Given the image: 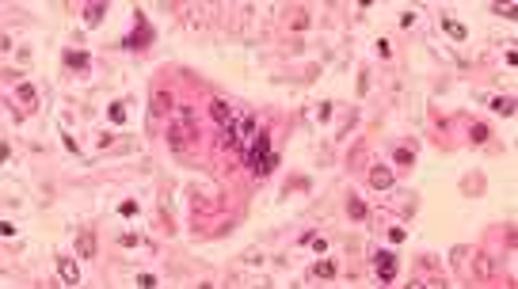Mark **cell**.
Instances as JSON below:
<instances>
[{
  "label": "cell",
  "instance_id": "obj_1",
  "mask_svg": "<svg viewBox=\"0 0 518 289\" xmlns=\"http://www.w3.org/2000/svg\"><path fill=\"white\" fill-rule=\"evenodd\" d=\"M244 153H248V164H251V171H255V175H271V171L278 168V153L271 149V141H267V133H263V129L251 137V144L244 149Z\"/></svg>",
  "mask_w": 518,
  "mask_h": 289
},
{
  "label": "cell",
  "instance_id": "obj_2",
  "mask_svg": "<svg viewBox=\"0 0 518 289\" xmlns=\"http://www.w3.org/2000/svg\"><path fill=\"white\" fill-rule=\"evenodd\" d=\"M255 133H259L255 118L244 114V118H233V122H225V126H221V144H225V149H248Z\"/></svg>",
  "mask_w": 518,
  "mask_h": 289
},
{
  "label": "cell",
  "instance_id": "obj_3",
  "mask_svg": "<svg viewBox=\"0 0 518 289\" xmlns=\"http://www.w3.org/2000/svg\"><path fill=\"white\" fill-rule=\"evenodd\" d=\"M195 137H199L195 111H187V107H183V111H179V122H175V126H168V141H172V149H187V141H195Z\"/></svg>",
  "mask_w": 518,
  "mask_h": 289
},
{
  "label": "cell",
  "instance_id": "obj_4",
  "mask_svg": "<svg viewBox=\"0 0 518 289\" xmlns=\"http://www.w3.org/2000/svg\"><path fill=\"white\" fill-rule=\"evenodd\" d=\"M373 270H377L381 281H393L397 278V255H393V251H377V255H373Z\"/></svg>",
  "mask_w": 518,
  "mask_h": 289
},
{
  "label": "cell",
  "instance_id": "obj_5",
  "mask_svg": "<svg viewBox=\"0 0 518 289\" xmlns=\"http://www.w3.org/2000/svg\"><path fill=\"white\" fill-rule=\"evenodd\" d=\"M134 23H138V27H134V34L126 38V46H130V50H134V46H149V42H153V31H149L145 16H138Z\"/></svg>",
  "mask_w": 518,
  "mask_h": 289
},
{
  "label": "cell",
  "instance_id": "obj_6",
  "mask_svg": "<svg viewBox=\"0 0 518 289\" xmlns=\"http://www.w3.org/2000/svg\"><path fill=\"white\" fill-rule=\"evenodd\" d=\"M57 274H61V281H80V266H77V259H57Z\"/></svg>",
  "mask_w": 518,
  "mask_h": 289
},
{
  "label": "cell",
  "instance_id": "obj_7",
  "mask_svg": "<svg viewBox=\"0 0 518 289\" xmlns=\"http://www.w3.org/2000/svg\"><path fill=\"white\" fill-rule=\"evenodd\" d=\"M370 187L373 190H388V187H393V171H388V168H373L370 171Z\"/></svg>",
  "mask_w": 518,
  "mask_h": 289
},
{
  "label": "cell",
  "instance_id": "obj_8",
  "mask_svg": "<svg viewBox=\"0 0 518 289\" xmlns=\"http://www.w3.org/2000/svg\"><path fill=\"white\" fill-rule=\"evenodd\" d=\"M210 111H214V118H217V122H221V126H225V122H233V111H229V103H221V99H214V107H210Z\"/></svg>",
  "mask_w": 518,
  "mask_h": 289
},
{
  "label": "cell",
  "instance_id": "obj_9",
  "mask_svg": "<svg viewBox=\"0 0 518 289\" xmlns=\"http://www.w3.org/2000/svg\"><path fill=\"white\" fill-rule=\"evenodd\" d=\"M153 111H156V114L172 111V95H164V92H153Z\"/></svg>",
  "mask_w": 518,
  "mask_h": 289
},
{
  "label": "cell",
  "instance_id": "obj_10",
  "mask_svg": "<svg viewBox=\"0 0 518 289\" xmlns=\"http://www.w3.org/2000/svg\"><path fill=\"white\" fill-rule=\"evenodd\" d=\"M442 27H446V31H449V34H454V38H465V34H469V31H465V27H461V23H458V19H442Z\"/></svg>",
  "mask_w": 518,
  "mask_h": 289
},
{
  "label": "cell",
  "instance_id": "obj_11",
  "mask_svg": "<svg viewBox=\"0 0 518 289\" xmlns=\"http://www.w3.org/2000/svg\"><path fill=\"white\" fill-rule=\"evenodd\" d=\"M347 213H351L354 221H362V217H366V202H358V198H351V205H347Z\"/></svg>",
  "mask_w": 518,
  "mask_h": 289
},
{
  "label": "cell",
  "instance_id": "obj_12",
  "mask_svg": "<svg viewBox=\"0 0 518 289\" xmlns=\"http://www.w3.org/2000/svg\"><path fill=\"white\" fill-rule=\"evenodd\" d=\"M492 111H499V114H510V111H514V99H492Z\"/></svg>",
  "mask_w": 518,
  "mask_h": 289
},
{
  "label": "cell",
  "instance_id": "obj_13",
  "mask_svg": "<svg viewBox=\"0 0 518 289\" xmlns=\"http://www.w3.org/2000/svg\"><path fill=\"white\" fill-rule=\"evenodd\" d=\"M84 19L88 23H99V19H103V4H92V8L84 12Z\"/></svg>",
  "mask_w": 518,
  "mask_h": 289
},
{
  "label": "cell",
  "instance_id": "obj_14",
  "mask_svg": "<svg viewBox=\"0 0 518 289\" xmlns=\"http://www.w3.org/2000/svg\"><path fill=\"white\" fill-rule=\"evenodd\" d=\"M312 274H316V278H332L336 266H332V263H316V266H312Z\"/></svg>",
  "mask_w": 518,
  "mask_h": 289
},
{
  "label": "cell",
  "instance_id": "obj_15",
  "mask_svg": "<svg viewBox=\"0 0 518 289\" xmlns=\"http://www.w3.org/2000/svg\"><path fill=\"white\" fill-rule=\"evenodd\" d=\"M65 61H69L73 68H84V65H88V57H84V53H80V50H73V53H69V57H65Z\"/></svg>",
  "mask_w": 518,
  "mask_h": 289
},
{
  "label": "cell",
  "instance_id": "obj_16",
  "mask_svg": "<svg viewBox=\"0 0 518 289\" xmlns=\"http://www.w3.org/2000/svg\"><path fill=\"white\" fill-rule=\"evenodd\" d=\"M111 122H114V126L126 122V107H122V103H114V107H111Z\"/></svg>",
  "mask_w": 518,
  "mask_h": 289
},
{
  "label": "cell",
  "instance_id": "obj_17",
  "mask_svg": "<svg viewBox=\"0 0 518 289\" xmlns=\"http://www.w3.org/2000/svg\"><path fill=\"white\" fill-rule=\"evenodd\" d=\"M80 251H84V255H95V240L92 236H80Z\"/></svg>",
  "mask_w": 518,
  "mask_h": 289
},
{
  "label": "cell",
  "instance_id": "obj_18",
  "mask_svg": "<svg viewBox=\"0 0 518 289\" xmlns=\"http://www.w3.org/2000/svg\"><path fill=\"white\" fill-rule=\"evenodd\" d=\"M473 141H488V126H484V122L473 126Z\"/></svg>",
  "mask_w": 518,
  "mask_h": 289
},
{
  "label": "cell",
  "instance_id": "obj_19",
  "mask_svg": "<svg viewBox=\"0 0 518 289\" xmlns=\"http://www.w3.org/2000/svg\"><path fill=\"white\" fill-rule=\"evenodd\" d=\"M118 213H122V217H134V213H138V205H134V202H122Z\"/></svg>",
  "mask_w": 518,
  "mask_h": 289
},
{
  "label": "cell",
  "instance_id": "obj_20",
  "mask_svg": "<svg viewBox=\"0 0 518 289\" xmlns=\"http://www.w3.org/2000/svg\"><path fill=\"white\" fill-rule=\"evenodd\" d=\"M19 95H23V103H35V92H31V84H19Z\"/></svg>",
  "mask_w": 518,
  "mask_h": 289
},
{
  "label": "cell",
  "instance_id": "obj_21",
  "mask_svg": "<svg viewBox=\"0 0 518 289\" xmlns=\"http://www.w3.org/2000/svg\"><path fill=\"white\" fill-rule=\"evenodd\" d=\"M397 164H412V149H397Z\"/></svg>",
  "mask_w": 518,
  "mask_h": 289
}]
</instances>
